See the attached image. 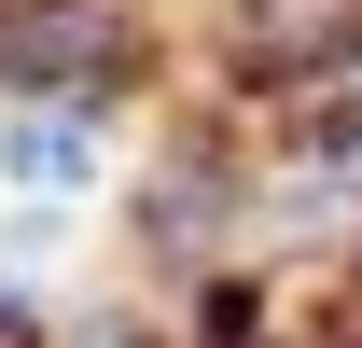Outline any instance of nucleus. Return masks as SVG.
Masks as SVG:
<instances>
[{
    "instance_id": "3",
    "label": "nucleus",
    "mask_w": 362,
    "mask_h": 348,
    "mask_svg": "<svg viewBox=\"0 0 362 348\" xmlns=\"http://www.w3.org/2000/svg\"><path fill=\"white\" fill-rule=\"evenodd\" d=\"M223 195H237V181L181 139V153H153V181H139V237H153L168 265H195V237H223Z\"/></svg>"
},
{
    "instance_id": "4",
    "label": "nucleus",
    "mask_w": 362,
    "mask_h": 348,
    "mask_svg": "<svg viewBox=\"0 0 362 348\" xmlns=\"http://www.w3.org/2000/svg\"><path fill=\"white\" fill-rule=\"evenodd\" d=\"M42 348H168L139 306H70V320H42Z\"/></svg>"
},
{
    "instance_id": "1",
    "label": "nucleus",
    "mask_w": 362,
    "mask_h": 348,
    "mask_svg": "<svg viewBox=\"0 0 362 348\" xmlns=\"http://www.w3.org/2000/svg\"><path fill=\"white\" fill-rule=\"evenodd\" d=\"M139 14H98V0H0V98H112L139 70Z\"/></svg>"
},
{
    "instance_id": "2",
    "label": "nucleus",
    "mask_w": 362,
    "mask_h": 348,
    "mask_svg": "<svg viewBox=\"0 0 362 348\" xmlns=\"http://www.w3.org/2000/svg\"><path fill=\"white\" fill-rule=\"evenodd\" d=\"M112 181V98H0V195L84 209Z\"/></svg>"
}]
</instances>
